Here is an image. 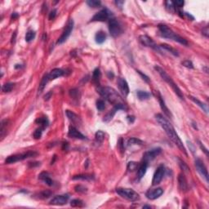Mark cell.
<instances>
[{
  "instance_id": "obj_12",
  "label": "cell",
  "mask_w": 209,
  "mask_h": 209,
  "mask_svg": "<svg viewBox=\"0 0 209 209\" xmlns=\"http://www.w3.org/2000/svg\"><path fill=\"white\" fill-rule=\"evenodd\" d=\"M139 40L141 42V43L143 44L144 46L149 47H151V48H153V49L156 50V51H160V50H159V47L157 46V45L155 44L154 41L151 38H149V36L141 35L139 37Z\"/></svg>"
},
{
  "instance_id": "obj_43",
  "label": "cell",
  "mask_w": 209,
  "mask_h": 209,
  "mask_svg": "<svg viewBox=\"0 0 209 209\" xmlns=\"http://www.w3.org/2000/svg\"><path fill=\"white\" fill-rule=\"evenodd\" d=\"M166 7L171 12H174L176 10V7L174 5L173 2H172V1H167L166 2Z\"/></svg>"
},
{
  "instance_id": "obj_26",
  "label": "cell",
  "mask_w": 209,
  "mask_h": 209,
  "mask_svg": "<svg viewBox=\"0 0 209 209\" xmlns=\"http://www.w3.org/2000/svg\"><path fill=\"white\" fill-rule=\"evenodd\" d=\"M101 77V73L99 68H96L92 74V81L94 82L97 85H99L100 83V79Z\"/></svg>"
},
{
  "instance_id": "obj_49",
  "label": "cell",
  "mask_w": 209,
  "mask_h": 209,
  "mask_svg": "<svg viewBox=\"0 0 209 209\" xmlns=\"http://www.w3.org/2000/svg\"><path fill=\"white\" fill-rule=\"evenodd\" d=\"M141 75V77L142 78V79L143 80H145V81L146 82V83H149V77L148 76H146L145 74H143V73H141V71H140V70H137V71Z\"/></svg>"
},
{
  "instance_id": "obj_40",
  "label": "cell",
  "mask_w": 209,
  "mask_h": 209,
  "mask_svg": "<svg viewBox=\"0 0 209 209\" xmlns=\"http://www.w3.org/2000/svg\"><path fill=\"white\" fill-rule=\"evenodd\" d=\"M138 168V163L136 162H129L127 166V169L128 172H134L135 170H137Z\"/></svg>"
},
{
  "instance_id": "obj_32",
  "label": "cell",
  "mask_w": 209,
  "mask_h": 209,
  "mask_svg": "<svg viewBox=\"0 0 209 209\" xmlns=\"http://www.w3.org/2000/svg\"><path fill=\"white\" fill-rule=\"evenodd\" d=\"M137 95L138 99L141 100V101L147 100V99H149V97H150V93L149 92H144V91H138Z\"/></svg>"
},
{
  "instance_id": "obj_6",
  "label": "cell",
  "mask_w": 209,
  "mask_h": 209,
  "mask_svg": "<svg viewBox=\"0 0 209 209\" xmlns=\"http://www.w3.org/2000/svg\"><path fill=\"white\" fill-rule=\"evenodd\" d=\"M37 154H38V153L35 152V151H28V152L24 154H19L11 155V156H8L7 158H6L5 163H7V164H11V163H16V162L22 161V160L26 159V158L35 157Z\"/></svg>"
},
{
  "instance_id": "obj_45",
  "label": "cell",
  "mask_w": 209,
  "mask_h": 209,
  "mask_svg": "<svg viewBox=\"0 0 209 209\" xmlns=\"http://www.w3.org/2000/svg\"><path fill=\"white\" fill-rule=\"evenodd\" d=\"M179 165H180V167H181V168L183 170L184 172H189V167L187 166V164L183 162V161H181V159H179Z\"/></svg>"
},
{
  "instance_id": "obj_53",
  "label": "cell",
  "mask_w": 209,
  "mask_h": 209,
  "mask_svg": "<svg viewBox=\"0 0 209 209\" xmlns=\"http://www.w3.org/2000/svg\"><path fill=\"white\" fill-rule=\"evenodd\" d=\"M173 3L174 5H175V7L177 6V7H182L184 6V4H185V2L181 0V1H177V2H175Z\"/></svg>"
},
{
  "instance_id": "obj_46",
  "label": "cell",
  "mask_w": 209,
  "mask_h": 209,
  "mask_svg": "<svg viewBox=\"0 0 209 209\" xmlns=\"http://www.w3.org/2000/svg\"><path fill=\"white\" fill-rule=\"evenodd\" d=\"M43 130V128H42L36 129L35 131H34V137L35 138V139H39L42 137Z\"/></svg>"
},
{
  "instance_id": "obj_2",
  "label": "cell",
  "mask_w": 209,
  "mask_h": 209,
  "mask_svg": "<svg viewBox=\"0 0 209 209\" xmlns=\"http://www.w3.org/2000/svg\"><path fill=\"white\" fill-rule=\"evenodd\" d=\"M98 92L101 97H105L110 103L113 104L114 106H116L118 105H121V104H125L122 97H120V95L112 87H99Z\"/></svg>"
},
{
  "instance_id": "obj_22",
  "label": "cell",
  "mask_w": 209,
  "mask_h": 209,
  "mask_svg": "<svg viewBox=\"0 0 209 209\" xmlns=\"http://www.w3.org/2000/svg\"><path fill=\"white\" fill-rule=\"evenodd\" d=\"M39 178L40 179L41 181H43L45 184H47V185L51 186L53 185V181L51 180L50 177V175L46 172H43L39 175Z\"/></svg>"
},
{
  "instance_id": "obj_61",
  "label": "cell",
  "mask_w": 209,
  "mask_h": 209,
  "mask_svg": "<svg viewBox=\"0 0 209 209\" xmlns=\"http://www.w3.org/2000/svg\"><path fill=\"white\" fill-rule=\"evenodd\" d=\"M143 208H151V207L149 205H145V206H143Z\"/></svg>"
},
{
  "instance_id": "obj_55",
  "label": "cell",
  "mask_w": 209,
  "mask_h": 209,
  "mask_svg": "<svg viewBox=\"0 0 209 209\" xmlns=\"http://www.w3.org/2000/svg\"><path fill=\"white\" fill-rule=\"evenodd\" d=\"M198 142H199V146H200V148H201V149H203V150H204V153L206 154L207 155H208V149L205 148V147H204V145H203L202 143L200 142L199 141H198Z\"/></svg>"
},
{
  "instance_id": "obj_17",
  "label": "cell",
  "mask_w": 209,
  "mask_h": 209,
  "mask_svg": "<svg viewBox=\"0 0 209 209\" xmlns=\"http://www.w3.org/2000/svg\"><path fill=\"white\" fill-rule=\"evenodd\" d=\"M69 199L68 194H62V195H56L50 201L51 205H64L67 203Z\"/></svg>"
},
{
  "instance_id": "obj_35",
  "label": "cell",
  "mask_w": 209,
  "mask_h": 209,
  "mask_svg": "<svg viewBox=\"0 0 209 209\" xmlns=\"http://www.w3.org/2000/svg\"><path fill=\"white\" fill-rule=\"evenodd\" d=\"M95 138H96V141L98 143L103 142V141L105 140V133L102 131H97L95 135Z\"/></svg>"
},
{
  "instance_id": "obj_57",
  "label": "cell",
  "mask_w": 209,
  "mask_h": 209,
  "mask_svg": "<svg viewBox=\"0 0 209 209\" xmlns=\"http://www.w3.org/2000/svg\"><path fill=\"white\" fill-rule=\"evenodd\" d=\"M127 119H128V122H131V123H133V122H134V121H135V117L133 116V115H132V116H130V115H129V116L127 117Z\"/></svg>"
},
{
  "instance_id": "obj_56",
  "label": "cell",
  "mask_w": 209,
  "mask_h": 209,
  "mask_svg": "<svg viewBox=\"0 0 209 209\" xmlns=\"http://www.w3.org/2000/svg\"><path fill=\"white\" fill-rule=\"evenodd\" d=\"M114 3H115L118 7L122 8V5H123V3H124V1H119V0H118V1H115V2H114Z\"/></svg>"
},
{
  "instance_id": "obj_42",
  "label": "cell",
  "mask_w": 209,
  "mask_h": 209,
  "mask_svg": "<svg viewBox=\"0 0 209 209\" xmlns=\"http://www.w3.org/2000/svg\"><path fill=\"white\" fill-rule=\"evenodd\" d=\"M97 108L98 110L102 111L106 109V103L105 101L101 100V99H99L97 101Z\"/></svg>"
},
{
  "instance_id": "obj_24",
  "label": "cell",
  "mask_w": 209,
  "mask_h": 209,
  "mask_svg": "<svg viewBox=\"0 0 209 209\" xmlns=\"http://www.w3.org/2000/svg\"><path fill=\"white\" fill-rule=\"evenodd\" d=\"M66 113L67 117L69 118V119H70L73 123H76V124H78V123H81V120H80L79 117H78L77 114H75L74 113L72 112L70 110H66Z\"/></svg>"
},
{
  "instance_id": "obj_47",
  "label": "cell",
  "mask_w": 209,
  "mask_h": 209,
  "mask_svg": "<svg viewBox=\"0 0 209 209\" xmlns=\"http://www.w3.org/2000/svg\"><path fill=\"white\" fill-rule=\"evenodd\" d=\"M70 95L72 98L74 99H78V95H79V91L77 89H72L70 91Z\"/></svg>"
},
{
  "instance_id": "obj_51",
  "label": "cell",
  "mask_w": 209,
  "mask_h": 209,
  "mask_svg": "<svg viewBox=\"0 0 209 209\" xmlns=\"http://www.w3.org/2000/svg\"><path fill=\"white\" fill-rule=\"evenodd\" d=\"M202 34H203V35L205 36L206 38H208L209 30H208V26L203 29V30H202Z\"/></svg>"
},
{
  "instance_id": "obj_37",
  "label": "cell",
  "mask_w": 209,
  "mask_h": 209,
  "mask_svg": "<svg viewBox=\"0 0 209 209\" xmlns=\"http://www.w3.org/2000/svg\"><path fill=\"white\" fill-rule=\"evenodd\" d=\"M70 205L74 208H82L83 207V202L80 199H73L70 202Z\"/></svg>"
},
{
  "instance_id": "obj_4",
  "label": "cell",
  "mask_w": 209,
  "mask_h": 209,
  "mask_svg": "<svg viewBox=\"0 0 209 209\" xmlns=\"http://www.w3.org/2000/svg\"><path fill=\"white\" fill-rule=\"evenodd\" d=\"M154 69H155V70L159 74V75L161 76V78H163V80L166 82L170 87L172 88V90L174 91V92H175V93H176L181 99L184 100V96L182 92L181 91V89H180L178 86L177 85V83L172 80V78L167 74V72L165 71L163 69H162L160 66H156L154 67Z\"/></svg>"
},
{
  "instance_id": "obj_41",
  "label": "cell",
  "mask_w": 209,
  "mask_h": 209,
  "mask_svg": "<svg viewBox=\"0 0 209 209\" xmlns=\"http://www.w3.org/2000/svg\"><path fill=\"white\" fill-rule=\"evenodd\" d=\"M51 191H49V190H45V191H43V192H41L39 194V198L41 199H47V198H49L50 196L51 195Z\"/></svg>"
},
{
  "instance_id": "obj_11",
  "label": "cell",
  "mask_w": 209,
  "mask_h": 209,
  "mask_svg": "<svg viewBox=\"0 0 209 209\" xmlns=\"http://www.w3.org/2000/svg\"><path fill=\"white\" fill-rule=\"evenodd\" d=\"M164 173H165V168L163 165H160L154 174L152 185H157L160 183L163 180Z\"/></svg>"
},
{
  "instance_id": "obj_44",
  "label": "cell",
  "mask_w": 209,
  "mask_h": 209,
  "mask_svg": "<svg viewBox=\"0 0 209 209\" xmlns=\"http://www.w3.org/2000/svg\"><path fill=\"white\" fill-rule=\"evenodd\" d=\"M74 189H75V191L78 192V193H86L87 191V188L85 186H83V185H76Z\"/></svg>"
},
{
  "instance_id": "obj_23",
  "label": "cell",
  "mask_w": 209,
  "mask_h": 209,
  "mask_svg": "<svg viewBox=\"0 0 209 209\" xmlns=\"http://www.w3.org/2000/svg\"><path fill=\"white\" fill-rule=\"evenodd\" d=\"M189 98H190V100L192 101H194L196 105H198L199 107L201 108L203 110H204V112L206 113V114H208V105H206V104H204V102H202L201 101H199L198 98H196V97H192V96H189Z\"/></svg>"
},
{
  "instance_id": "obj_50",
  "label": "cell",
  "mask_w": 209,
  "mask_h": 209,
  "mask_svg": "<svg viewBox=\"0 0 209 209\" xmlns=\"http://www.w3.org/2000/svg\"><path fill=\"white\" fill-rule=\"evenodd\" d=\"M56 12H57L56 9H53L51 11V12L49 13V20H54L55 19V17L56 16Z\"/></svg>"
},
{
  "instance_id": "obj_59",
  "label": "cell",
  "mask_w": 209,
  "mask_h": 209,
  "mask_svg": "<svg viewBox=\"0 0 209 209\" xmlns=\"http://www.w3.org/2000/svg\"><path fill=\"white\" fill-rule=\"evenodd\" d=\"M16 36V32H14V34H12V37H11V43H15Z\"/></svg>"
},
{
  "instance_id": "obj_34",
  "label": "cell",
  "mask_w": 209,
  "mask_h": 209,
  "mask_svg": "<svg viewBox=\"0 0 209 209\" xmlns=\"http://www.w3.org/2000/svg\"><path fill=\"white\" fill-rule=\"evenodd\" d=\"M128 146H130V145H143V141L141 140H140V139H137V138H135V137H132L130 138V139H128Z\"/></svg>"
},
{
  "instance_id": "obj_33",
  "label": "cell",
  "mask_w": 209,
  "mask_h": 209,
  "mask_svg": "<svg viewBox=\"0 0 209 209\" xmlns=\"http://www.w3.org/2000/svg\"><path fill=\"white\" fill-rule=\"evenodd\" d=\"M7 122H8V120L7 119H4L1 122V124H0V135H1V137H3L4 136V133L7 131Z\"/></svg>"
},
{
  "instance_id": "obj_20",
  "label": "cell",
  "mask_w": 209,
  "mask_h": 209,
  "mask_svg": "<svg viewBox=\"0 0 209 209\" xmlns=\"http://www.w3.org/2000/svg\"><path fill=\"white\" fill-rule=\"evenodd\" d=\"M147 168H148V163L145 162V161H143L142 163L140 164L139 168H138V179L141 180L142 178L145 175L146 173V170H147Z\"/></svg>"
},
{
  "instance_id": "obj_36",
  "label": "cell",
  "mask_w": 209,
  "mask_h": 209,
  "mask_svg": "<svg viewBox=\"0 0 209 209\" xmlns=\"http://www.w3.org/2000/svg\"><path fill=\"white\" fill-rule=\"evenodd\" d=\"M86 3L87 5L91 7H99L101 5V2L99 0H88Z\"/></svg>"
},
{
  "instance_id": "obj_1",
  "label": "cell",
  "mask_w": 209,
  "mask_h": 209,
  "mask_svg": "<svg viewBox=\"0 0 209 209\" xmlns=\"http://www.w3.org/2000/svg\"><path fill=\"white\" fill-rule=\"evenodd\" d=\"M155 117H156V119H157L158 123L160 124V126L163 128V130L165 131V133L168 135V137L170 138V140L181 149V151H182L187 156L188 154L186 152V149L185 148L183 143H182L181 140L179 137L177 133H176V131L174 129L173 126L172 125V123L169 122L168 120L161 114H157L155 115Z\"/></svg>"
},
{
  "instance_id": "obj_15",
  "label": "cell",
  "mask_w": 209,
  "mask_h": 209,
  "mask_svg": "<svg viewBox=\"0 0 209 209\" xmlns=\"http://www.w3.org/2000/svg\"><path fill=\"white\" fill-rule=\"evenodd\" d=\"M118 87L119 89V91L121 92L123 97H127L129 94V87L127 81L122 78H118Z\"/></svg>"
},
{
  "instance_id": "obj_27",
  "label": "cell",
  "mask_w": 209,
  "mask_h": 209,
  "mask_svg": "<svg viewBox=\"0 0 209 209\" xmlns=\"http://www.w3.org/2000/svg\"><path fill=\"white\" fill-rule=\"evenodd\" d=\"M49 81V78H48V74H45L43 78H42V80H41V83H39V94H40L43 92V91L44 90V88L46 87L47 83V82Z\"/></svg>"
},
{
  "instance_id": "obj_54",
  "label": "cell",
  "mask_w": 209,
  "mask_h": 209,
  "mask_svg": "<svg viewBox=\"0 0 209 209\" xmlns=\"http://www.w3.org/2000/svg\"><path fill=\"white\" fill-rule=\"evenodd\" d=\"M187 144H188V145H189V150L192 152V153L194 154V151H195V147H194V145L192 144V143L190 142V141H187Z\"/></svg>"
},
{
  "instance_id": "obj_48",
  "label": "cell",
  "mask_w": 209,
  "mask_h": 209,
  "mask_svg": "<svg viewBox=\"0 0 209 209\" xmlns=\"http://www.w3.org/2000/svg\"><path fill=\"white\" fill-rule=\"evenodd\" d=\"M182 66L186 68H189V69H193L194 68V65L192 63V61H189V60H185V61H182Z\"/></svg>"
},
{
  "instance_id": "obj_5",
  "label": "cell",
  "mask_w": 209,
  "mask_h": 209,
  "mask_svg": "<svg viewBox=\"0 0 209 209\" xmlns=\"http://www.w3.org/2000/svg\"><path fill=\"white\" fill-rule=\"evenodd\" d=\"M116 192L118 194H119L122 198L127 199L131 202L137 201L140 199L139 194L133 190V189H127V188H118L116 189Z\"/></svg>"
},
{
  "instance_id": "obj_29",
  "label": "cell",
  "mask_w": 209,
  "mask_h": 209,
  "mask_svg": "<svg viewBox=\"0 0 209 209\" xmlns=\"http://www.w3.org/2000/svg\"><path fill=\"white\" fill-rule=\"evenodd\" d=\"M118 109L117 107H115V106H114V109H113L112 110H110V111L107 114H106V115L104 117V119H103V120L106 122H110V120H111V119L113 118L114 115L115 114L116 111H118Z\"/></svg>"
},
{
  "instance_id": "obj_18",
  "label": "cell",
  "mask_w": 209,
  "mask_h": 209,
  "mask_svg": "<svg viewBox=\"0 0 209 209\" xmlns=\"http://www.w3.org/2000/svg\"><path fill=\"white\" fill-rule=\"evenodd\" d=\"M68 137L74 139H79V140H86L87 138L84 135H83L80 132H78L74 126H70L69 128V132H68Z\"/></svg>"
},
{
  "instance_id": "obj_3",
  "label": "cell",
  "mask_w": 209,
  "mask_h": 209,
  "mask_svg": "<svg viewBox=\"0 0 209 209\" xmlns=\"http://www.w3.org/2000/svg\"><path fill=\"white\" fill-rule=\"evenodd\" d=\"M158 30H159L160 35L163 37V38L172 39V40L176 41V42H177V43H181V44H183V45H188V42L186 41V39H185L184 38L181 37L178 34H177L176 33H174L173 31L170 28H168L167 26L159 25L158 26Z\"/></svg>"
},
{
  "instance_id": "obj_25",
  "label": "cell",
  "mask_w": 209,
  "mask_h": 209,
  "mask_svg": "<svg viewBox=\"0 0 209 209\" xmlns=\"http://www.w3.org/2000/svg\"><path fill=\"white\" fill-rule=\"evenodd\" d=\"M106 39V34L104 31H98L95 35V40L98 44H101Z\"/></svg>"
},
{
  "instance_id": "obj_9",
  "label": "cell",
  "mask_w": 209,
  "mask_h": 209,
  "mask_svg": "<svg viewBox=\"0 0 209 209\" xmlns=\"http://www.w3.org/2000/svg\"><path fill=\"white\" fill-rule=\"evenodd\" d=\"M194 163H195L196 169L199 172V174L205 179V181L207 182H208V172L207 168L204 165V162L200 158H196L195 161H194Z\"/></svg>"
},
{
  "instance_id": "obj_7",
  "label": "cell",
  "mask_w": 209,
  "mask_h": 209,
  "mask_svg": "<svg viewBox=\"0 0 209 209\" xmlns=\"http://www.w3.org/2000/svg\"><path fill=\"white\" fill-rule=\"evenodd\" d=\"M109 30L113 38H117L122 34V27L118 20L114 18H110L109 20Z\"/></svg>"
},
{
  "instance_id": "obj_38",
  "label": "cell",
  "mask_w": 209,
  "mask_h": 209,
  "mask_svg": "<svg viewBox=\"0 0 209 209\" xmlns=\"http://www.w3.org/2000/svg\"><path fill=\"white\" fill-rule=\"evenodd\" d=\"M35 38V32L34 30H29L26 34V41L27 43H30Z\"/></svg>"
},
{
  "instance_id": "obj_30",
  "label": "cell",
  "mask_w": 209,
  "mask_h": 209,
  "mask_svg": "<svg viewBox=\"0 0 209 209\" xmlns=\"http://www.w3.org/2000/svg\"><path fill=\"white\" fill-rule=\"evenodd\" d=\"M159 47H162L163 49H165V50H167V51H168L169 52H171L172 55H174L175 56H179V53L178 51H177L175 48L173 47H170L169 45L168 44H161Z\"/></svg>"
},
{
  "instance_id": "obj_31",
  "label": "cell",
  "mask_w": 209,
  "mask_h": 209,
  "mask_svg": "<svg viewBox=\"0 0 209 209\" xmlns=\"http://www.w3.org/2000/svg\"><path fill=\"white\" fill-rule=\"evenodd\" d=\"M36 122L39 123V124H40L41 128H43V129H45V128L48 126V123H49L48 119H47V117H43L38 118V119L36 120Z\"/></svg>"
},
{
  "instance_id": "obj_16",
  "label": "cell",
  "mask_w": 209,
  "mask_h": 209,
  "mask_svg": "<svg viewBox=\"0 0 209 209\" xmlns=\"http://www.w3.org/2000/svg\"><path fill=\"white\" fill-rule=\"evenodd\" d=\"M163 194V189L162 188H156V189H149L145 194V196L147 199H150V200H154V199L159 198Z\"/></svg>"
},
{
  "instance_id": "obj_39",
  "label": "cell",
  "mask_w": 209,
  "mask_h": 209,
  "mask_svg": "<svg viewBox=\"0 0 209 209\" xmlns=\"http://www.w3.org/2000/svg\"><path fill=\"white\" fill-rule=\"evenodd\" d=\"M13 87H14V83H5L3 86L2 90H3V92H10L12 90Z\"/></svg>"
},
{
  "instance_id": "obj_52",
  "label": "cell",
  "mask_w": 209,
  "mask_h": 209,
  "mask_svg": "<svg viewBox=\"0 0 209 209\" xmlns=\"http://www.w3.org/2000/svg\"><path fill=\"white\" fill-rule=\"evenodd\" d=\"M118 146H119V149H120V150L123 152L124 151V145H123V141H122V138H120L119 139V141H118Z\"/></svg>"
},
{
  "instance_id": "obj_58",
  "label": "cell",
  "mask_w": 209,
  "mask_h": 209,
  "mask_svg": "<svg viewBox=\"0 0 209 209\" xmlns=\"http://www.w3.org/2000/svg\"><path fill=\"white\" fill-rule=\"evenodd\" d=\"M51 94H52V92H49L48 93H47L46 95H45V97H44V100H45V101H48V100L51 98Z\"/></svg>"
},
{
  "instance_id": "obj_14",
  "label": "cell",
  "mask_w": 209,
  "mask_h": 209,
  "mask_svg": "<svg viewBox=\"0 0 209 209\" xmlns=\"http://www.w3.org/2000/svg\"><path fill=\"white\" fill-rule=\"evenodd\" d=\"M154 95H155V96L157 97V98H158L159 104H160V107L162 109V110L163 111V113L165 114V115L168 118H172V113L170 112L168 108L167 107V106L165 105L164 100H163L162 95L160 94V92H158V91H155V92H154Z\"/></svg>"
},
{
  "instance_id": "obj_8",
  "label": "cell",
  "mask_w": 209,
  "mask_h": 209,
  "mask_svg": "<svg viewBox=\"0 0 209 209\" xmlns=\"http://www.w3.org/2000/svg\"><path fill=\"white\" fill-rule=\"evenodd\" d=\"M73 28H74V20H73V19H70L69 21H68V23H67L66 26L65 30L63 31L62 34L57 40L58 44H61V43H63L64 42H66L67 40V39L70 37V34H71Z\"/></svg>"
},
{
  "instance_id": "obj_10",
  "label": "cell",
  "mask_w": 209,
  "mask_h": 209,
  "mask_svg": "<svg viewBox=\"0 0 209 209\" xmlns=\"http://www.w3.org/2000/svg\"><path fill=\"white\" fill-rule=\"evenodd\" d=\"M112 15V13L110 11L105 8V9H102L99 12L96 13L95 15L93 16V17L92 18V21H106L108 20L110 16Z\"/></svg>"
},
{
  "instance_id": "obj_13",
  "label": "cell",
  "mask_w": 209,
  "mask_h": 209,
  "mask_svg": "<svg viewBox=\"0 0 209 209\" xmlns=\"http://www.w3.org/2000/svg\"><path fill=\"white\" fill-rule=\"evenodd\" d=\"M161 152H162V149L159 147L152 149L149 150L143 154V161H145V162L149 163V161H152L153 159L156 158Z\"/></svg>"
},
{
  "instance_id": "obj_60",
  "label": "cell",
  "mask_w": 209,
  "mask_h": 209,
  "mask_svg": "<svg viewBox=\"0 0 209 209\" xmlns=\"http://www.w3.org/2000/svg\"><path fill=\"white\" fill-rule=\"evenodd\" d=\"M17 16H18V14H17L16 12H14V13L11 15V19H13V20H14V19H16Z\"/></svg>"
},
{
  "instance_id": "obj_21",
  "label": "cell",
  "mask_w": 209,
  "mask_h": 209,
  "mask_svg": "<svg viewBox=\"0 0 209 209\" xmlns=\"http://www.w3.org/2000/svg\"><path fill=\"white\" fill-rule=\"evenodd\" d=\"M178 183L179 187L182 191H186L187 190V189H188V184H187V181H186V179L185 177L184 174H179Z\"/></svg>"
},
{
  "instance_id": "obj_28",
  "label": "cell",
  "mask_w": 209,
  "mask_h": 209,
  "mask_svg": "<svg viewBox=\"0 0 209 209\" xmlns=\"http://www.w3.org/2000/svg\"><path fill=\"white\" fill-rule=\"evenodd\" d=\"M73 180H83V181H92L94 180V177L89 174H81L73 177Z\"/></svg>"
},
{
  "instance_id": "obj_19",
  "label": "cell",
  "mask_w": 209,
  "mask_h": 209,
  "mask_svg": "<svg viewBox=\"0 0 209 209\" xmlns=\"http://www.w3.org/2000/svg\"><path fill=\"white\" fill-rule=\"evenodd\" d=\"M65 72L63 71L61 69H53L49 74H48V78H49V80H53V79H56L59 77H61L64 75Z\"/></svg>"
}]
</instances>
